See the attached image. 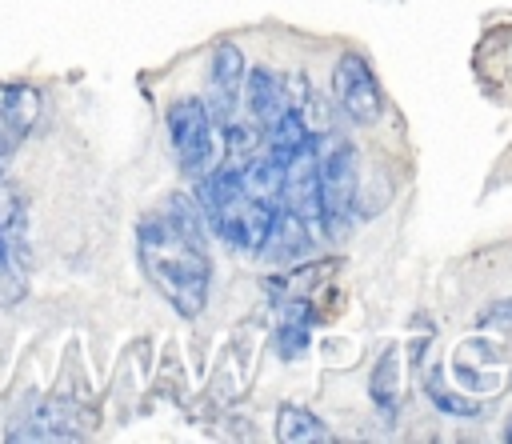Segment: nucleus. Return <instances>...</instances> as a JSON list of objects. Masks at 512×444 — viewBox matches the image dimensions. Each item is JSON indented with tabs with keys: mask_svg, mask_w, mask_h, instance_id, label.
I'll return each instance as SVG.
<instances>
[{
	"mask_svg": "<svg viewBox=\"0 0 512 444\" xmlns=\"http://www.w3.org/2000/svg\"><path fill=\"white\" fill-rule=\"evenodd\" d=\"M136 252L144 276L156 292L180 312L200 316L208 300V256H204V228L196 208L184 196H172L164 212H152L136 228Z\"/></svg>",
	"mask_w": 512,
	"mask_h": 444,
	"instance_id": "nucleus-1",
	"label": "nucleus"
},
{
	"mask_svg": "<svg viewBox=\"0 0 512 444\" xmlns=\"http://www.w3.org/2000/svg\"><path fill=\"white\" fill-rule=\"evenodd\" d=\"M200 208H204V216H208V228H212L224 244H232V248H240V252H260V248H264V236H268V228H272V216H276L280 204H268V200L252 196V192L244 188V180H240V168H236V164H224V168H216V172L204 180V188H200Z\"/></svg>",
	"mask_w": 512,
	"mask_h": 444,
	"instance_id": "nucleus-2",
	"label": "nucleus"
},
{
	"mask_svg": "<svg viewBox=\"0 0 512 444\" xmlns=\"http://www.w3.org/2000/svg\"><path fill=\"white\" fill-rule=\"evenodd\" d=\"M32 276V244H28V208L24 196L0 184V304H20Z\"/></svg>",
	"mask_w": 512,
	"mask_h": 444,
	"instance_id": "nucleus-3",
	"label": "nucleus"
},
{
	"mask_svg": "<svg viewBox=\"0 0 512 444\" xmlns=\"http://www.w3.org/2000/svg\"><path fill=\"white\" fill-rule=\"evenodd\" d=\"M316 200H320V224L336 240H344L356 224V156L352 148H332L324 160H316Z\"/></svg>",
	"mask_w": 512,
	"mask_h": 444,
	"instance_id": "nucleus-4",
	"label": "nucleus"
},
{
	"mask_svg": "<svg viewBox=\"0 0 512 444\" xmlns=\"http://www.w3.org/2000/svg\"><path fill=\"white\" fill-rule=\"evenodd\" d=\"M92 428V412L64 396H32L8 424V440H80Z\"/></svg>",
	"mask_w": 512,
	"mask_h": 444,
	"instance_id": "nucleus-5",
	"label": "nucleus"
},
{
	"mask_svg": "<svg viewBox=\"0 0 512 444\" xmlns=\"http://www.w3.org/2000/svg\"><path fill=\"white\" fill-rule=\"evenodd\" d=\"M212 128L216 124L208 116V104H200V100H176L168 108L172 152H176V164L188 176H200L212 164Z\"/></svg>",
	"mask_w": 512,
	"mask_h": 444,
	"instance_id": "nucleus-6",
	"label": "nucleus"
},
{
	"mask_svg": "<svg viewBox=\"0 0 512 444\" xmlns=\"http://www.w3.org/2000/svg\"><path fill=\"white\" fill-rule=\"evenodd\" d=\"M332 92H336V100L352 124H376L384 112L380 84H376L372 68L364 64V56H356V52L340 56V64L332 72Z\"/></svg>",
	"mask_w": 512,
	"mask_h": 444,
	"instance_id": "nucleus-7",
	"label": "nucleus"
},
{
	"mask_svg": "<svg viewBox=\"0 0 512 444\" xmlns=\"http://www.w3.org/2000/svg\"><path fill=\"white\" fill-rule=\"evenodd\" d=\"M240 84H244V56L236 44H220L212 52V124L216 128H228L232 124V112H236V100H240Z\"/></svg>",
	"mask_w": 512,
	"mask_h": 444,
	"instance_id": "nucleus-8",
	"label": "nucleus"
},
{
	"mask_svg": "<svg viewBox=\"0 0 512 444\" xmlns=\"http://www.w3.org/2000/svg\"><path fill=\"white\" fill-rule=\"evenodd\" d=\"M308 244H312L308 224H304L292 208H284V204H280V208H276V216H272V228H268V236H264L260 256H268V260L284 264V260H296Z\"/></svg>",
	"mask_w": 512,
	"mask_h": 444,
	"instance_id": "nucleus-9",
	"label": "nucleus"
},
{
	"mask_svg": "<svg viewBox=\"0 0 512 444\" xmlns=\"http://www.w3.org/2000/svg\"><path fill=\"white\" fill-rule=\"evenodd\" d=\"M284 108H292L288 88H284L272 72H264V68L248 72V112H252V120H256L260 128H268Z\"/></svg>",
	"mask_w": 512,
	"mask_h": 444,
	"instance_id": "nucleus-10",
	"label": "nucleus"
},
{
	"mask_svg": "<svg viewBox=\"0 0 512 444\" xmlns=\"http://www.w3.org/2000/svg\"><path fill=\"white\" fill-rule=\"evenodd\" d=\"M40 112V92L28 84H0V124L20 140Z\"/></svg>",
	"mask_w": 512,
	"mask_h": 444,
	"instance_id": "nucleus-11",
	"label": "nucleus"
},
{
	"mask_svg": "<svg viewBox=\"0 0 512 444\" xmlns=\"http://www.w3.org/2000/svg\"><path fill=\"white\" fill-rule=\"evenodd\" d=\"M276 440H284V444H312V440H328V428L312 412L284 404L276 412Z\"/></svg>",
	"mask_w": 512,
	"mask_h": 444,
	"instance_id": "nucleus-12",
	"label": "nucleus"
},
{
	"mask_svg": "<svg viewBox=\"0 0 512 444\" xmlns=\"http://www.w3.org/2000/svg\"><path fill=\"white\" fill-rule=\"evenodd\" d=\"M372 400L384 408H392V400H396V352L388 348L384 356H380V368H376V376H372Z\"/></svg>",
	"mask_w": 512,
	"mask_h": 444,
	"instance_id": "nucleus-13",
	"label": "nucleus"
},
{
	"mask_svg": "<svg viewBox=\"0 0 512 444\" xmlns=\"http://www.w3.org/2000/svg\"><path fill=\"white\" fill-rule=\"evenodd\" d=\"M428 396L444 408V412H456V416H472L476 412V404H468V400H456V392H444V384H440V376L432 372L428 376Z\"/></svg>",
	"mask_w": 512,
	"mask_h": 444,
	"instance_id": "nucleus-14",
	"label": "nucleus"
},
{
	"mask_svg": "<svg viewBox=\"0 0 512 444\" xmlns=\"http://www.w3.org/2000/svg\"><path fill=\"white\" fill-rule=\"evenodd\" d=\"M16 144H20V140H16V136H12L4 124H0V172H4V160H8V152H12Z\"/></svg>",
	"mask_w": 512,
	"mask_h": 444,
	"instance_id": "nucleus-15",
	"label": "nucleus"
},
{
	"mask_svg": "<svg viewBox=\"0 0 512 444\" xmlns=\"http://www.w3.org/2000/svg\"><path fill=\"white\" fill-rule=\"evenodd\" d=\"M504 440H508V444H512V420H508V424H504Z\"/></svg>",
	"mask_w": 512,
	"mask_h": 444,
	"instance_id": "nucleus-16",
	"label": "nucleus"
}]
</instances>
